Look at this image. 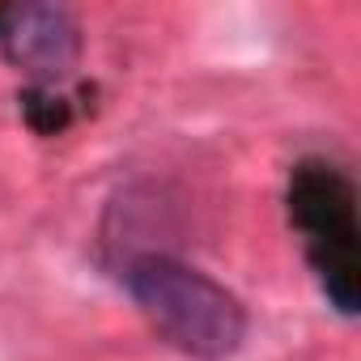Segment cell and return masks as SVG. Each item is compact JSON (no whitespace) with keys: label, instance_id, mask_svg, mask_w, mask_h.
Returning <instances> with one entry per match:
<instances>
[{"label":"cell","instance_id":"obj_5","mask_svg":"<svg viewBox=\"0 0 361 361\" xmlns=\"http://www.w3.org/2000/svg\"><path fill=\"white\" fill-rule=\"evenodd\" d=\"M0 18H5V9H0Z\"/></svg>","mask_w":361,"mask_h":361},{"label":"cell","instance_id":"obj_3","mask_svg":"<svg viewBox=\"0 0 361 361\" xmlns=\"http://www.w3.org/2000/svg\"><path fill=\"white\" fill-rule=\"evenodd\" d=\"M0 47H5L13 64L56 77V73H68V64L77 60V26L64 9H51V5L5 9V18H0Z\"/></svg>","mask_w":361,"mask_h":361},{"label":"cell","instance_id":"obj_1","mask_svg":"<svg viewBox=\"0 0 361 361\" xmlns=\"http://www.w3.org/2000/svg\"><path fill=\"white\" fill-rule=\"evenodd\" d=\"M123 289L166 344L196 361H226L247 340V310L238 293L166 251L132 255L123 264Z\"/></svg>","mask_w":361,"mask_h":361},{"label":"cell","instance_id":"obj_2","mask_svg":"<svg viewBox=\"0 0 361 361\" xmlns=\"http://www.w3.org/2000/svg\"><path fill=\"white\" fill-rule=\"evenodd\" d=\"M289 221L306 243L323 298L353 319L361 310V226L353 178L323 157H306L289 174Z\"/></svg>","mask_w":361,"mask_h":361},{"label":"cell","instance_id":"obj_4","mask_svg":"<svg viewBox=\"0 0 361 361\" xmlns=\"http://www.w3.org/2000/svg\"><path fill=\"white\" fill-rule=\"evenodd\" d=\"M26 119H30V128H39V132H60L64 123H68V102L60 98V94H43V90H30L26 94Z\"/></svg>","mask_w":361,"mask_h":361}]
</instances>
